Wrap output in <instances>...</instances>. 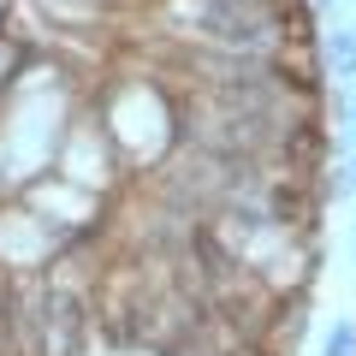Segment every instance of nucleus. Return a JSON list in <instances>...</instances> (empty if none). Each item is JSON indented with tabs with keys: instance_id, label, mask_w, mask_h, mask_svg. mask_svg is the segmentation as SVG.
Returning a JSON list of instances; mask_svg holds the SVG:
<instances>
[{
	"instance_id": "1",
	"label": "nucleus",
	"mask_w": 356,
	"mask_h": 356,
	"mask_svg": "<svg viewBox=\"0 0 356 356\" xmlns=\"http://www.w3.org/2000/svg\"><path fill=\"white\" fill-rule=\"evenodd\" d=\"M321 54H327V65L344 77V83H356V24H339V30H327Z\"/></svg>"
},
{
	"instance_id": "2",
	"label": "nucleus",
	"mask_w": 356,
	"mask_h": 356,
	"mask_svg": "<svg viewBox=\"0 0 356 356\" xmlns=\"http://www.w3.org/2000/svg\"><path fill=\"white\" fill-rule=\"evenodd\" d=\"M321 356H356V321H332L321 339Z\"/></svg>"
},
{
	"instance_id": "3",
	"label": "nucleus",
	"mask_w": 356,
	"mask_h": 356,
	"mask_svg": "<svg viewBox=\"0 0 356 356\" xmlns=\"http://www.w3.org/2000/svg\"><path fill=\"white\" fill-rule=\"evenodd\" d=\"M309 6H321V13H332V6H344V0H309Z\"/></svg>"
},
{
	"instance_id": "4",
	"label": "nucleus",
	"mask_w": 356,
	"mask_h": 356,
	"mask_svg": "<svg viewBox=\"0 0 356 356\" xmlns=\"http://www.w3.org/2000/svg\"><path fill=\"white\" fill-rule=\"evenodd\" d=\"M350 250H356V226H350Z\"/></svg>"
}]
</instances>
